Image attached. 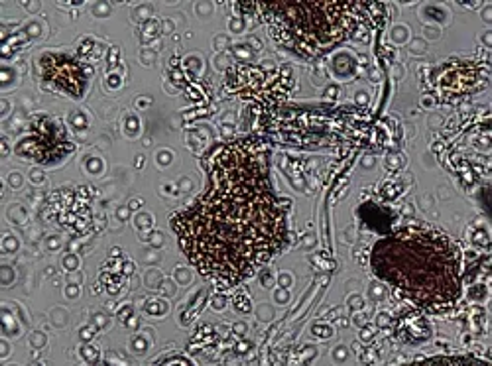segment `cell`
<instances>
[{"instance_id":"6da1fadb","label":"cell","mask_w":492,"mask_h":366,"mask_svg":"<svg viewBox=\"0 0 492 366\" xmlns=\"http://www.w3.org/2000/svg\"><path fill=\"white\" fill-rule=\"evenodd\" d=\"M205 169V189L169 225L199 274L232 288L284 248L286 213L254 148L240 142L222 146Z\"/></svg>"},{"instance_id":"7a4b0ae2","label":"cell","mask_w":492,"mask_h":366,"mask_svg":"<svg viewBox=\"0 0 492 366\" xmlns=\"http://www.w3.org/2000/svg\"><path fill=\"white\" fill-rule=\"evenodd\" d=\"M372 268L411 303L437 309L461 295V258L449 236L429 227H404L372 248Z\"/></svg>"},{"instance_id":"3957f363","label":"cell","mask_w":492,"mask_h":366,"mask_svg":"<svg viewBox=\"0 0 492 366\" xmlns=\"http://www.w3.org/2000/svg\"><path fill=\"white\" fill-rule=\"evenodd\" d=\"M270 16V28L288 34L290 44L321 48L345 40L356 24V2H272L256 4Z\"/></svg>"},{"instance_id":"277c9868","label":"cell","mask_w":492,"mask_h":366,"mask_svg":"<svg viewBox=\"0 0 492 366\" xmlns=\"http://www.w3.org/2000/svg\"><path fill=\"white\" fill-rule=\"evenodd\" d=\"M406 366H492L486 360L472 358V356H433L425 360H417Z\"/></svg>"},{"instance_id":"5b68a950","label":"cell","mask_w":492,"mask_h":366,"mask_svg":"<svg viewBox=\"0 0 492 366\" xmlns=\"http://www.w3.org/2000/svg\"><path fill=\"white\" fill-rule=\"evenodd\" d=\"M30 342H32V346H44L46 339H44V335H42V333H34V335H32V339H30Z\"/></svg>"},{"instance_id":"8992f818","label":"cell","mask_w":492,"mask_h":366,"mask_svg":"<svg viewBox=\"0 0 492 366\" xmlns=\"http://www.w3.org/2000/svg\"><path fill=\"white\" fill-rule=\"evenodd\" d=\"M183 364H185L183 358H171V360H165V362H162V364L158 366H183Z\"/></svg>"},{"instance_id":"52a82bcc","label":"cell","mask_w":492,"mask_h":366,"mask_svg":"<svg viewBox=\"0 0 492 366\" xmlns=\"http://www.w3.org/2000/svg\"><path fill=\"white\" fill-rule=\"evenodd\" d=\"M91 335H93V333H91L89 329H81V339L89 340V339H91Z\"/></svg>"},{"instance_id":"ba28073f","label":"cell","mask_w":492,"mask_h":366,"mask_svg":"<svg viewBox=\"0 0 492 366\" xmlns=\"http://www.w3.org/2000/svg\"><path fill=\"white\" fill-rule=\"evenodd\" d=\"M244 331H246L244 325H240V323H238V325H234V333H240V335H242Z\"/></svg>"},{"instance_id":"9c48e42d","label":"cell","mask_w":492,"mask_h":366,"mask_svg":"<svg viewBox=\"0 0 492 366\" xmlns=\"http://www.w3.org/2000/svg\"><path fill=\"white\" fill-rule=\"evenodd\" d=\"M8 350H10V346H8L6 342H2V356H8V354H10Z\"/></svg>"},{"instance_id":"30bf717a","label":"cell","mask_w":492,"mask_h":366,"mask_svg":"<svg viewBox=\"0 0 492 366\" xmlns=\"http://www.w3.org/2000/svg\"><path fill=\"white\" fill-rule=\"evenodd\" d=\"M134 346H136L138 350H142V348L146 346V342H142V340H140V339H136V340H134Z\"/></svg>"},{"instance_id":"8fae6325","label":"cell","mask_w":492,"mask_h":366,"mask_svg":"<svg viewBox=\"0 0 492 366\" xmlns=\"http://www.w3.org/2000/svg\"><path fill=\"white\" fill-rule=\"evenodd\" d=\"M30 366H40V364H30Z\"/></svg>"}]
</instances>
